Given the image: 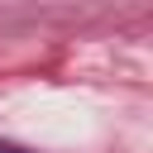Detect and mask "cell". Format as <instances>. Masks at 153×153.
I'll list each match as a JSON object with an SVG mask.
<instances>
[{"label": "cell", "mask_w": 153, "mask_h": 153, "mask_svg": "<svg viewBox=\"0 0 153 153\" xmlns=\"http://www.w3.org/2000/svg\"><path fill=\"white\" fill-rule=\"evenodd\" d=\"M0 153H33V148H24V143H5V139H0Z\"/></svg>", "instance_id": "6da1fadb"}]
</instances>
